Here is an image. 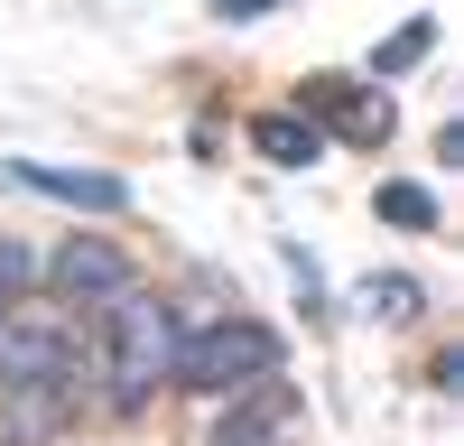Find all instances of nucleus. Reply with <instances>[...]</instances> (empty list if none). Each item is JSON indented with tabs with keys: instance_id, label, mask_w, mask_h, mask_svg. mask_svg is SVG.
Listing matches in <instances>:
<instances>
[{
	"instance_id": "nucleus-1",
	"label": "nucleus",
	"mask_w": 464,
	"mask_h": 446,
	"mask_svg": "<svg viewBox=\"0 0 464 446\" xmlns=\"http://www.w3.org/2000/svg\"><path fill=\"white\" fill-rule=\"evenodd\" d=\"M84 400V354H74L65 325H0V428L10 446L65 428V409Z\"/></svg>"
},
{
	"instance_id": "nucleus-2",
	"label": "nucleus",
	"mask_w": 464,
	"mask_h": 446,
	"mask_svg": "<svg viewBox=\"0 0 464 446\" xmlns=\"http://www.w3.org/2000/svg\"><path fill=\"white\" fill-rule=\"evenodd\" d=\"M168 382H177V307L159 288H121L102 307V400L140 419Z\"/></svg>"
},
{
	"instance_id": "nucleus-3",
	"label": "nucleus",
	"mask_w": 464,
	"mask_h": 446,
	"mask_svg": "<svg viewBox=\"0 0 464 446\" xmlns=\"http://www.w3.org/2000/svg\"><path fill=\"white\" fill-rule=\"evenodd\" d=\"M279 372H288V344L260 316H214L196 334H177V382L205 391V400H242L260 382H279Z\"/></svg>"
},
{
	"instance_id": "nucleus-4",
	"label": "nucleus",
	"mask_w": 464,
	"mask_h": 446,
	"mask_svg": "<svg viewBox=\"0 0 464 446\" xmlns=\"http://www.w3.org/2000/svg\"><path fill=\"white\" fill-rule=\"evenodd\" d=\"M37 270H47V297H65V307H93V316H102L121 288H140V260L111 242V233H84V223H74V233L37 260Z\"/></svg>"
},
{
	"instance_id": "nucleus-5",
	"label": "nucleus",
	"mask_w": 464,
	"mask_h": 446,
	"mask_svg": "<svg viewBox=\"0 0 464 446\" xmlns=\"http://www.w3.org/2000/svg\"><path fill=\"white\" fill-rule=\"evenodd\" d=\"M297 121H316L325 140H343V149H381L391 140V93L381 84H362V74H316V84L297 93Z\"/></svg>"
},
{
	"instance_id": "nucleus-6",
	"label": "nucleus",
	"mask_w": 464,
	"mask_h": 446,
	"mask_svg": "<svg viewBox=\"0 0 464 446\" xmlns=\"http://www.w3.org/2000/svg\"><path fill=\"white\" fill-rule=\"evenodd\" d=\"M0 177L10 186H37V196H56L74 214H130V177L111 168H47V159H0Z\"/></svg>"
},
{
	"instance_id": "nucleus-7",
	"label": "nucleus",
	"mask_w": 464,
	"mask_h": 446,
	"mask_svg": "<svg viewBox=\"0 0 464 446\" xmlns=\"http://www.w3.org/2000/svg\"><path fill=\"white\" fill-rule=\"evenodd\" d=\"M297 419V400L279 391V382H260V391H242L223 409V428H214V446H279V428Z\"/></svg>"
},
{
	"instance_id": "nucleus-8",
	"label": "nucleus",
	"mask_w": 464,
	"mask_h": 446,
	"mask_svg": "<svg viewBox=\"0 0 464 446\" xmlns=\"http://www.w3.org/2000/svg\"><path fill=\"white\" fill-rule=\"evenodd\" d=\"M251 149H260L269 168H316V159H325V131L297 121V112H260V121H251Z\"/></svg>"
},
{
	"instance_id": "nucleus-9",
	"label": "nucleus",
	"mask_w": 464,
	"mask_h": 446,
	"mask_svg": "<svg viewBox=\"0 0 464 446\" xmlns=\"http://www.w3.org/2000/svg\"><path fill=\"white\" fill-rule=\"evenodd\" d=\"M372 214L391 223V233H437V196H428V186H409V177H391V186H381V196H372Z\"/></svg>"
},
{
	"instance_id": "nucleus-10",
	"label": "nucleus",
	"mask_w": 464,
	"mask_h": 446,
	"mask_svg": "<svg viewBox=\"0 0 464 446\" xmlns=\"http://www.w3.org/2000/svg\"><path fill=\"white\" fill-rule=\"evenodd\" d=\"M28 288H37V251H28L19 233H0V325H19Z\"/></svg>"
},
{
	"instance_id": "nucleus-11",
	"label": "nucleus",
	"mask_w": 464,
	"mask_h": 446,
	"mask_svg": "<svg viewBox=\"0 0 464 446\" xmlns=\"http://www.w3.org/2000/svg\"><path fill=\"white\" fill-rule=\"evenodd\" d=\"M428 47H437V19H409V28H391V47L372 56V84H381V74H409Z\"/></svg>"
},
{
	"instance_id": "nucleus-12",
	"label": "nucleus",
	"mask_w": 464,
	"mask_h": 446,
	"mask_svg": "<svg viewBox=\"0 0 464 446\" xmlns=\"http://www.w3.org/2000/svg\"><path fill=\"white\" fill-rule=\"evenodd\" d=\"M362 307H372L381 325H409V316H418V279H400V270H391V279H372V288H362Z\"/></svg>"
},
{
	"instance_id": "nucleus-13",
	"label": "nucleus",
	"mask_w": 464,
	"mask_h": 446,
	"mask_svg": "<svg viewBox=\"0 0 464 446\" xmlns=\"http://www.w3.org/2000/svg\"><path fill=\"white\" fill-rule=\"evenodd\" d=\"M205 10H214L223 28H251V19H269V10H288V0H205Z\"/></svg>"
}]
</instances>
